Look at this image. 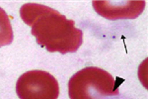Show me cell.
<instances>
[{"instance_id":"1","label":"cell","mask_w":148,"mask_h":99,"mask_svg":"<svg viewBox=\"0 0 148 99\" xmlns=\"http://www.w3.org/2000/svg\"><path fill=\"white\" fill-rule=\"evenodd\" d=\"M22 20L31 27L37 43L51 53H75L83 43V33L56 9L42 4L27 3L20 8Z\"/></svg>"},{"instance_id":"2","label":"cell","mask_w":148,"mask_h":99,"mask_svg":"<svg viewBox=\"0 0 148 99\" xmlns=\"http://www.w3.org/2000/svg\"><path fill=\"white\" fill-rule=\"evenodd\" d=\"M120 82L110 72L95 66L77 71L68 81L70 99H103L119 94Z\"/></svg>"},{"instance_id":"3","label":"cell","mask_w":148,"mask_h":99,"mask_svg":"<svg viewBox=\"0 0 148 99\" xmlns=\"http://www.w3.org/2000/svg\"><path fill=\"white\" fill-rule=\"evenodd\" d=\"M16 93L20 99H57L58 81L47 71H29L18 78Z\"/></svg>"},{"instance_id":"4","label":"cell","mask_w":148,"mask_h":99,"mask_svg":"<svg viewBox=\"0 0 148 99\" xmlns=\"http://www.w3.org/2000/svg\"><path fill=\"white\" fill-rule=\"evenodd\" d=\"M95 11L109 20L135 19L144 10L146 1H96L92 2Z\"/></svg>"},{"instance_id":"5","label":"cell","mask_w":148,"mask_h":99,"mask_svg":"<svg viewBox=\"0 0 148 99\" xmlns=\"http://www.w3.org/2000/svg\"><path fill=\"white\" fill-rule=\"evenodd\" d=\"M13 30L7 13L0 7V48L13 42Z\"/></svg>"}]
</instances>
